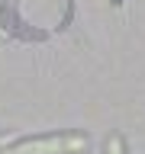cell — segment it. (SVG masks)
Returning a JSON list of instances; mask_svg holds the SVG:
<instances>
[{
	"label": "cell",
	"mask_w": 145,
	"mask_h": 154,
	"mask_svg": "<svg viewBox=\"0 0 145 154\" xmlns=\"http://www.w3.org/2000/svg\"><path fill=\"white\" fill-rule=\"evenodd\" d=\"M87 148L84 135H45V138H29L3 148L0 154H81Z\"/></svg>",
	"instance_id": "6da1fadb"
},
{
	"label": "cell",
	"mask_w": 145,
	"mask_h": 154,
	"mask_svg": "<svg viewBox=\"0 0 145 154\" xmlns=\"http://www.w3.org/2000/svg\"><path fill=\"white\" fill-rule=\"evenodd\" d=\"M106 154H126V144L119 135H110V141H106Z\"/></svg>",
	"instance_id": "7a4b0ae2"
},
{
	"label": "cell",
	"mask_w": 145,
	"mask_h": 154,
	"mask_svg": "<svg viewBox=\"0 0 145 154\" xmlns=\"http://www.w3.org/2000/svg\"><path fill=\"white\" fill-rule=\"evenodd\" d=\"M10 144H13V135H0V151H3V148H10Z\"/></svg>",
	"instance_id": "3957f363"
}]
</instances>
